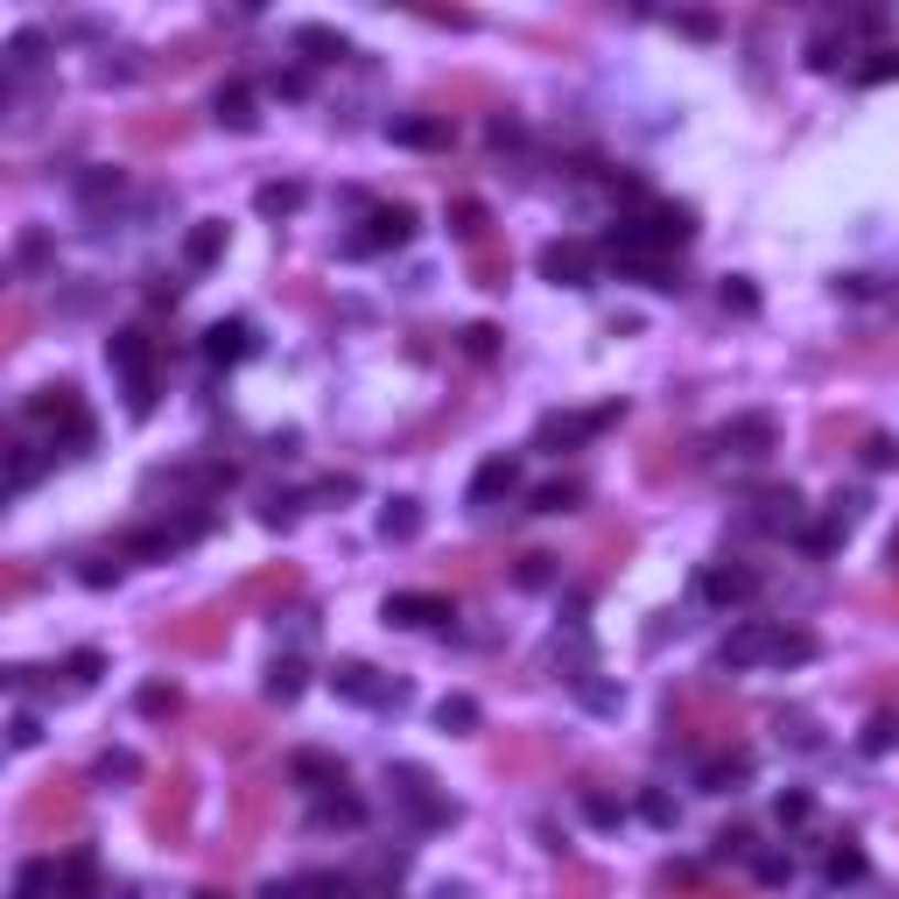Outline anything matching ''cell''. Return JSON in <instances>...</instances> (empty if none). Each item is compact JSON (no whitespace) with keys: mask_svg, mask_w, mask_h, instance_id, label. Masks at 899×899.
<instances>
[{"mask_svg":"<svg viewBox=\"0 0 899 899\" xmlns=\"http://www.w3.org/2000/svg\"><path fill=\"white\" fill-rule=\"evenodd\" d=\"M892 738H899V724H892V717H871V731H865V752H892Z\"/></svg>","mask_w":899,"mask_h":899,"instance_id":"cell-36","label":"cell"},{"mask_svg":"<svg viewBox=\"0 0 899 899\" xmlns=\"http://www.w3.org/2000/svg\"><path fill=\"white\" fill-rule=\"evenodd\" d=\"M542 275L556 281V289H590V275H598V254L577 239H548L542 246Z\"/></svg>","mask_w":899,"mask_h":899,"instance_id":"cell-8","label":"cell"},{"mask_svg":"<svg viewBox=\"0 0 899 899\" xmlns=\"http://www.w3.org/2000/svg\"><path fill=\"white\" fill-rule=\"evenodd\" d=\"M436 724H443V731H478V703L471 696H443L436 703Z\"/></svg>","mask_w":899,"mask_h":899,"instance_id":"cell-26","label":"cell"},{"mask_svg":"<svg viewBox=\"0 0 899 899\" xmlns=\"http://www.w3.org/2000/svg\"><path fill=\"white\" fill-rule=\"evenodd\" d=\"M331 688L344 703H366V710H400V703H408V688H400L394 675H379V667H366V661H338Z\"/></svg>","mask_w":899,"mask_h":899,"instance_id":"cell-4","label":"cell"},{"mask_svg":"<svg viewBox=\"0 0 899 899\" xmlns=\"http://www.w3.org/2000/svg\"><path fill=\"white\" fill-rule=\"evenodd\" d=\"M106 190H120V169H99V176H85V183H78V197H85V204H99Z\"/></svg>","mask_w":899,"mask_h":899,"instance_id":"cell-35","label":"cell"},{"mask_svg":"<svg viewBox=\"0 0 899 899\" xmlns=\"http://www.w3.org/2000/svg\"><path fill=\"white\" fill-rule=\"evenodd\" d=\"M492 344H500V331H492V323H471V331H464V352H471V358H485Z\"/></svg>","mask_w":899,"mask_h":899,"instance_id":"cell-38","label":"cell"},{"mask_svg":"<svg viewBox=\"0 0 899 899\" xmlns=\"http://www.w3.org/2000/svg\"><path fill=\"white\" fill-rule=\"evenodd\" d=\"M35 471H43V457H35L29 443H14V457H8V492H29Z\"/></svg>","mask_w":899,"mask_h":899,"instance_id":"cell-27","label":"cell"},{"mask_svg":"<svg viewBox=\"0 0 899 899\" xmlns=\"http://www.w3.org/2000/svg\"><path fill=\"white\" fill-rule=\"evenodd\" d=\"M254 352V323H212V331H204V358H212V366H239V358Z\"/></svg>","mask_w":899,"mask_h":899,"instance_id":"cell-11","label":"cell"},{"mask_svg":"<svg viewBox=\"0 0 899 899\" xmlns=\"http://www.w3.org/2000/svg\"><path fill=\"white\" fill-rule=\"evenodd\" d=\"M836 50H844V43H836V29H822L815 43H809V64L815 71H836Z\"/></svg>","mask_w":899,"mask_h":899,"instance_id":"cell-33","label":"cell"},{"mask_svg":"<svg viewBox=\"0 0 899 899\" xmlns=\"http://www.w3.org/2000/svg\"><path fill=\"white\" fill-rule=\"evenodd\" d=\"M379 534H387V542H415V534H422V506L415 500H387L379 506Z\"/></svg>","mask_w":899,"mask_h":899,"instance_id":"cell-19","label":"cell"},{"mask_svg":"<svg viewBox=\"0 0 899 899\" xmlns=\"http://www.w3.org/2000/svg\"><path fill=\"white\" fill-rule=\"evenodd\" d=\"M513 485H521V457H485V464H478V478H471V492H464V506L485 513L492 500H506Z\"/></svg>","mask_w":899,"mask_h":899,"instance_id":"cell-10","label":"cell"},{"mask_svg":"<svg viewBox=\"0 0 899 899\" xmlns=\"http://www.w3.org/2000/svg\"><path fill=\"white\" fill-rule=\"evenodd\" d=\"M717 450H738V457H767L773 450V415H745L717 436Z\"/></svg>","mask_w":899,"mask_h":899,"instance_id":"cell-13","label":"cell"},{"mask_svg":"<svg viewBox=\"0 0 899 899\" xmlns=\"http://www.w3.org/2000/svg\"><path fill=\"white\" fill-rule=\"evenodd\" d=\"M387 788H394V801L422 822V830H443V822H457V801L436 794V780H429L422 767H387Z\"/></svg>","mask_w":899,"mask_h":899,"instance_id":"cell-3","label":"cell"},{"mask_svg":"<svg viewBox=\"0 0 899 899\" xmlns=\"http://www.w3.org/2000/svg\"><path fill=\"white\" fill-rule=\"evenodd\" d=\"M548 563H556V556H527V563H521V584H527V590H534V584H548V577H556Z\"/></svg>","mask_w":899,"mask_h":899,"instance_id":"cell-40","label":"cell"},{"mask_svg":"<svg viewBox=\"0 0 899 899\" xmlns=\"http://www.w3.org/2000/svg\"><path fill=\"white\" fill-rule=\"evenodd\" d=\"M703 598L710 604H752L759 598V569L752 563H717L710 577H703Z\"/></svg>","mask_w":899,"mask_h":899,"instance_id":"cell-9","label":"cell"},{"mask_svg":"<svg viewBox=\"0 0 899 899\" xmlns=\"http://www.w3.org/2000/svg\"><path fill=\"white\" fill-rule=\"evenodd\" d=\"M133 773H141V767H133V752H106L99 759V780H133Z\"/></svg>","mask_w":899,"mask_h":899,"instance_id":"cell-37","label":"cell"},{"mask_svg":"<svg viewBox=\"0 0 899 899\" xmlns=\"http://www.w3.org/2000/svg\"><path fill=\"white\" fill-rule=\"evenodd\" d=\"M302 197H310L302 183H267L254 204H260V218H289V212H302Z\"/></svg>","mask_w":899,"mask_h":899,"instance_id":"cell-21","label":"cell"},{"mask_svg":"<svg viewBox=\"0 0 899 899\" xmlns=\"http://www.w3.org/2000/svg\"><path fill=\"white\" fill-rule=\"evenodd\" d=\"M35 50H43V35H35V29H22V35L8 43V64H14V71H29V64H35Z\"/></svg>","mask_w":899,"mask_h":899,"instance_id":"cell-32","label":"cell"},{"mask_svg":"<svg viewBox=\"0 0 899 899\" xmlns=\"http://www.w3.org/2000/svg\"><path fill=\"white\" fill-rule=\"evenodd\" d=\"M717 661L724 667H801V661H815V633L780 625V619H745L724 633Z\"/></svg>","mask_w":899,"mask_h":899,"instance_id":"cell-1","label":"cell"},{"mask_svg":"<svg viewBox=\"0 0 899 899\" xmlns=\"http://www.w3.org/2000/svg\"><path fill=\"white\" fill-rule=\"evenodd\" d=\"M35 738H43V724H35V717L22 710V717H14V745H35Z\"/></svg>","mask_w":899,"mask_h":899,"instance_id":"cell-43","label":"cell"},{"mask_svg":"<svg viewBox=\"0 0 899 899\" xmlns=\"http://www.w3.org/2000/svg\"><path fill=\"white\" fill-rule=\"evenodd\" d=\"M724 310H738V317H752V310H759V296H752V281H724Z\"/></svg>","mask_w":899,"mask_h":899,"instance_id":"cell-34","label":"cell"},{"mask_svg":"<svg viewBox=\"0 0 899 899\" xmlns=\"http://www.w3.org/2000/svg\"><path fill=\"white\" fill-rule=\"evenodd\" d=\"M822 878H830V886H857V878H865V850H857L850 836H836L830 857H822Z\"/></svg>","mask_w":899,"mask_h":899,"instance_id":"cell-16","label":"cell"},{"mask_svg":"<svg viewBox=\"0 0 899 899\" xmlns=\"http://www.w3.org/2000/svg\"><path fill=\"white\" fill-rule=\"evenodd\" d=\"M745 850H752V836H745V830H724L717 836V857H745Z\"/></svg>","mask_w":899,"mask_h":899,"instance_id":"cell-42","label":"cell"},{"mask_svg":"<svg viewBox=\"0 0 899 899\" xmlns=\"http://www.w3.org/2000/svg\"><path fill=\"white\" fill-rule=\"evenodd\" d=\"M759 878H767V886H788V878H794V857H788V850H767V857H759Z\"/></svg>","mask_w":899,"mask_h":899,"instance_id":"cell-31","label":"cell"},{"mask_svg":"<svg viewBox=\"0 0 899 899\" xmlns=\"http://www.w3.org/2000/svg\"><path fill=\"white\" fill-rule=\"evenodd\" d=\"M577 500H584V485H577V478H556V485H542V492H534V513H569Z\"/></svg>","mask_w":899,"mask_h":899,"instance_id":"cell-24","label":"cell"},{"mask_svg":"<svg viewBox=\"0 0 899 899\" xmlns=\"http://www.w3.org/2000/svg\"><path fill=\"white\" fill-rule=\"evenodd\" d=\"M408 239H415V212H408V204H373V212H366V233L344 239V254L366 260V254H387V246H408Z\"/></svg>","mask_w":899,"mask_h":899,"instance_id":"cell-6","label":"cell"},{"mask_svg":"<svg viewBox=\"0 0 899 899\" xmlns=\"http://www.w3.org/2000/svg\"><path fill=\"white\" fill-rule=\"evenodd\" d=\"M267 696H275V703H296V696H302V661H275V667H267Z\"/></svg>","mask_w":899,"mask_h":899,"instance_id":"cell-25","label":"cell"},{"mask_svg":"<svg viewBox=\"0 0 899 899\" xmlns=\"http://www.w3.org/2000/svg\"><path fill=\"white\" fill-rule=\"evenodd\" d=\"M225 254V225L218 218H197L190 225V239H183V267H212Z\"/></svg>","mask_w":899,"mask_h":899,"instance_id":"cell-15","label":"cell"},{"mask_svg":"<svg viewBox=\"0 0 899 899\" xmlns=\"http://www.w3.org/2000/svg\"><path fill=\"white\" fill-rule=\"evenodd\" d=\"M619 400H604V408H590V415H542V429H534V450H548V457H563V450H577V443H590L598 429H611L619 422Z\"/></svg>","mask_w":899,"mask_h":899,"instance_id":"cell-5","label":"cell"},{"mask_svg":"<svg viewBox=\"0 0 899 899\" xmlns=\"http://www.w3.org/2000/svg\"><path fill=\"white\" fill-rule=\"evenodd\" d=\"M387 141H400V148H450V127L443 120H387Z\"/></svg>","mask_w":899,"mask_h":899,"instance_id":"cell-18","label":"cell"},{"mask_svg":"<svg viewBox=\"0 0 899 899\" xmlns=\"http://www.w3.org/2000/svg\"><path fill=\"white\" fill-rule=\"evenodd\" d=\"M296 50H310V64H338V56H352V43H344L338 29H317V22L296 29Z\"/></svg>","mask_w":899,"mask_h":899,"instance_id":"cell-17","label":"cell"},{"mask_svg":"<svg viewBox=\"0 0 899 899\" xmlns=\"http://www.w3.org/2000/svg\"><path fill=\"white\" fill-rule=\"evenodd\" d=\"M457 239H485V204H457Z\"/></svg>","mask_w":899,"mask_h":899,"instance_id":"cell-30","label":"cell"},{"mask_svg":"<svg viewBox=\"0 0 899 899\" xmlns=\"http://www.w3.org/2000/svg\"><path fill=\"white\" fill-rule=\"evenodd\" d=\"M176 703H183V696H176V688H162V682L141 688V717H176Z\"/></svg>","mask_w":899,"mask_h":899,"instance_id":"cell-28","label":"cell"},{"mask_svg":"<svg viewBox=\"0 0 899 899\" xmlns=\"http://www.w3.org/2000/svg\"><path fill=\"white\" fill-rule=\"evenodd\" d=\"M289 773H296L310 794H338V788H344V759H331V752H296Z\"/></svg>","mask_w":899,"mask_h":899,"instance_id":"cell-12","label":"cell"},{"mask_svg":"<svg viewBox=\"0 0 899 899\" xmlns=\"http://www.w3.org/2000/svg\"><path fill=\"white\" fill-rule=\"evenodd\" d=\"M358 830V822H366V801H352V794H323L317 801V830Z\"/></svg>","mask_w":899,"mask_h":899,"instance_id":"cell-20","label":"cell"},{"mask_svg":"<svg viewBox=\"0 0 899 899\" xmlns=\"http://www.w3.org/2000/svg\"><path fill=\"white\" fill-rule=\"evenodd\" d=\"M212 113H218V127H233V133H254V127H260L254 92H246V85H225L218 99H212Z\"/></svg>","mask_w":899,"mask_h":899,"instance_id":"cell-14","label":"cell"},{"mask_svg":"<svg viewBox=\"0 0 899 899\" xmlns=\"http://www.w3.org/2000/svg\"><path fill=\"white\" fill-rule=\"evenodd\" d=\"M99 667H106V661H99V654H92V646H78V654H71V661H64V675H71V682H78V688H85V682H99Z\"/></svg>","mask_w":899,"mask_h":899,"instance_id":"cell-29","label":"cell"},{"mask_svg":"<svg viewBox=\"0 0 899 899\" xmlns=\"http://www.w3.org/2000/svg\"><path fill=\"white\" fill-rule=\"evenodd\" d=\"M745 773H752V759H745V752L710 759V767H703V788H710V794H731V780H745Z\"/></svg>","mask_w":899,"mask_h":899,"instance_id":"cell-23","label":"cell"},{"mask_svg":"<svg viewBox=\"0 0 899 899\" xmlns=\"http://www.w3.org/2000/svg\"><path fill=\"white\" fill-rule=\"evenodd\" d=\"M773 822H780V830H801V822H815V794H809V788H788V794L773 801Z\"/></svg>","mask_w":899,"mask_h":899,"instance_id":"cell-22","label":"cell"},{"mask_svg":"<svg viewBox=\"0 0 899 899\" xmlns=\"http://www.w3.org/2000/svg\"><path fill=\"white\" fill-rule=\"evenodd\" d=\"M865 464H871V471H886V464H899L892 436H871V443H865Z\"/></svg>","mask_w":899,"mask_h":899,"instance_id":"cell-39","label":"cell"},{"mask_svg":"<svg viewBox=\"0 0 899 899\" xmlns=\"http://www.w3.org/2000/svg\"><path fill=\"white\" fill-rule=\"evenodd\" d=\"M457 604L436 598V590H394L387 598V625H408V633H429V625H450Z\"/></svg>","mask_w":899,"mask_h":899,"instance_id":"cell-7","label":"cell"},{"mask_svg":"<svg viewBox=\"0 0 899 899\" xmlns=\"http://www.w3.org/2000/svg\"><path fill=\"white\" fill-rule=\"evenodd\" d=\"M275 92H281V99H302V92H310V78H302V71H275Z\"/></svg>","mask_w":899,"mask_h":899,"instance_id":"cell-41","label":"cell"},{"mask_svg":"<svg viewBox=\"0 0 899 899\" xmlns=\"http://www.w3.org/2000/svg\"><path fill=\"white\" fill-rule=\"evenodd\" d=\"M106 366L127 379V415L133 422L156 415V344H148V331H113L106 338Z\"/></svg>","mask_w":899,"mask_h":899,"instance_id":"cell-2","label":"cell"}]
</instances>
